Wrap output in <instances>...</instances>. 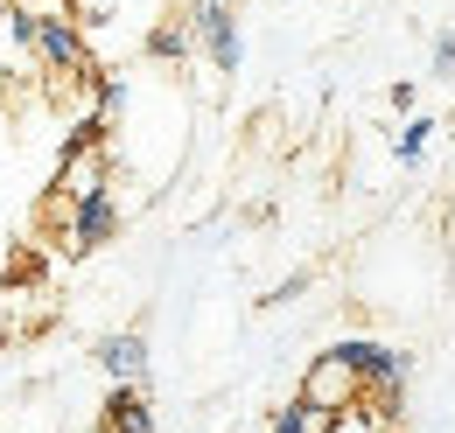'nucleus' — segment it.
Here are the masks:
<instances>
[{
    "instance_id": "9b49d317",
    "label": "nucleus",
    "mask_w": 455,
    "mask_h": 433,
    "mask_svg": "<svg viewBox=\"0 0 455 433\" xmlns=\"http://www.w3.org/2000/svg\"><path fill=\"white\" fill-rule=\"evenodd\" d=\"M435 77H455V35H435Z\"/></svg>"
},
{
    "instance_id": "f257e3e1",
    "label": "nucleus",
    "mask_w": 455,
    "mask_h": 433,
    "mask_svg": "<svg viewBox=\"0 0 455 433\" xmlns=\"http://www.w3.org/2000/svg\"><path fill=\"white\" fill-rule=\"evenodd\" d=\"M308 413H323V420H343V413H364V378L343 364L337 350H323L308 371H301V391H294Z\"/></svg>"
},
{
    "instance_id": "f03ea898",
    "label": "nucleus",
    "mask_w": 455,
    "mask_h": 433,
    "mask_svg": "<svg viewBox=\"0 0 455 433\" xmlns=\"http://www.w3.org/2000/svg\"><path fill=\"white\" fill-rule=\"evenodd\" d=\"M189 35H196V50L211 56L218 77H231L245 63V35H238V14L225 0H189Z\"/></svg>"
},
{
    "instance_id": "9d476101",
    "label": "nucleus",
    "mask_w": 455,
    "mask_h": 433,
    "mask_svg": "<svg viewBox=\"0 0 455 433\" xmlns=\"http://www.w3.org/2000/svg\"><path fill=\"white\" fill-rule=\"evenodd\" d=\"M301 287H308V272H287V279H281V287H274V294H267V301H259V308H281V301H294Z\"/></svg>"
},
{
    "instance_id": "7ed1b4c3",
    "label": "nucleus",
    "mask_w": 455,
    "mask_h": 433,
    "mask_svg": "<svg viewBox=\"0 0 455 433\" xmlns=\"http://www.w3.org/2000/svg\"><path fill=\"white\" fill-rule=\"evenodd\" d=\"M119 238V203H113V189H99V196H84V203H70L63 210V252H106Z\"/></svg>"
},
{
    "instance_id": "6e6552de",
    "label": "nucleus",
    "mask_w": 455,
    "mask_h": 433,
    "mask_svg": "<svg viewBox=\"0 0 455 433\" xmlns=\"http://www.w3.org/2000/svg\"><path fill=\"white\" fill-rule=\"evenodd\" d=\"M119 106H126V77H119V70H99V77H92V119L106 126Z\"/></svg>"
},
{
    "instance_id": "1a4fd4ad",
    "label": "nucleus",
    "mask_w": 455,
    "mask_h": 433,
    "mask_svg": "<svg viewBox=\"0 0 455 433\" xmlns=\"http://www.w3.org/2000/svg\"><path fill=\"white\" fill-rule=\"evenodd\" d=\"M323 427H330V420H323V413H308L301 398H287L281 413L267 420V433H323Z\"/></svg>"
},
{
    "instance_id": "0eeeda50",
    "label": "nucleus",
    "mask_w": 455,
    "mask_h": 433,
    "mask_svg": "<svg viewBox=\"0 0 455 433\" xmlns=\"http://www.w3.org/2000/svg\"><path fill=\"white\" fill-rule=\"evenodd\" d=\"M427 140H435V119H420V112H413V119H406V126L393 133V154H399V168H420Z\"/></svg>"
},
{
    "instance_id": "39448f33",
    "label": "nucleus",
    "mask_w": 455,
    "mask_h": 433,
    "mask_svg": "<svg viewBox=\"0 0 455 433\" xmlns=\"http://www.w3.org/2000/svg\"><path fill=\"white\" fill-rule=\"evenodd\" d=\"M99 433H162L155 391H148V384H113L106 405H99Z\"/></svg>"
},
{
    "instance_id": "423d86ee",
    "label": "nucleus",
    "mask_w": 455,
    "mask_h": 433,
    "mask_svg": "<svg viewBox=\"0 0 455 433\" xmlns=\"http://www.w3.org/2000/svg\"><path fill=\"white\" fill-rule=\"evenodd\" d=\"M189 50H196V35H189V14H182V21H162V28L148 35V56H162V63H182Z\"/></svg>"
},
{
    "instance_id": "20e7f679",
    "label": "nucleus",
    "mask_w": 455,
    "mask_h": 433,
    "mask_svg": "<svg viewBox=\"0 0 455 433\" xmlns=\"http://www.w3.org/2000/svg\"><path fill=\"white\" fill-rule=\"evenodd\" d=\"M92 364L113 384H148V364H155V357H148V335H140V328H113V335H99Z\"/></svg>"
}]
</instances>
